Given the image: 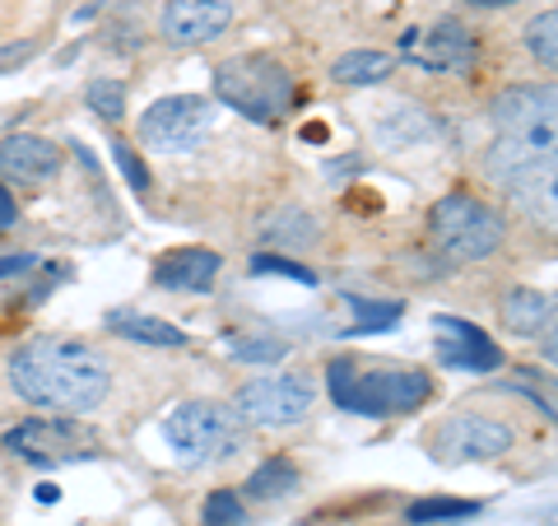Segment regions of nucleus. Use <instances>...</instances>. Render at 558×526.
<instances>
[{"mask_svg": "<svg viewBox=\"0 0 558 526\" xmlns=\"http://www.w3.org/2000/svg\"><path fill=\"white\" fill-rule=\"evenodd\" d=\"M10 387L20 392L28 406L80 415V410H94L108 401L112 368L94 345L65 340V336H43L10 355Z\"/></svg>", "mask_w": 558, "mask_h": 526, "instance_id": "obj_1", "label": "nucleus"}, {"mask_svg": "<svg viewBox=\"0 0 558 526\" xmlns=\"http://www.w3.org/2000/svg\"><path fill=\"white\" fill-rule=\"evenodd\" d=\"M326 373H330L326 378L330 396H336L340 410L373 415V419L418 410L433 396V382L418 368H354V359H330Z\"/></svg>", "mask_w": 558, "mask_h": 526, "instance_id": "obj_2", "label": "nucleus"}, {"mask_svg": "<svg viewBox=\"0 0 558 526\" xmlns=\"http://www.w3.org/2000/svg\"><path fill=\"white\" fill-rule=\"evenodd\" d=\"M215 94L252 121H279L293 108V75L275 57H229L215 70Z\"/></svg>", "mask_w": 558, "mask_h": 526, "instance_id": "obj_3", "label": "nucleus"}, {"mask_svg": "<svg viewBox=\"0 0 558 526\" xmlns=\"http://www.w3.org/2000/svg\"><path fill=\"white\" fill-rule=\"evenodd\" d=\"M428 229H433V242L451 256V261H484L502 248V234L508 224L494 205H484L480 196H465V191H451L433 205L428 215Z\"/></svg>", "mask_w": 558, "mask_h": 526, "instance_id": "obj_4", "label": "nucleus"}, {"mask_svg": "<svg viewBox=\"0 0 558 526\" xmlns=\"http://www.w3.org/2000/svg\"><path fill=\"white\" fill-rule=\"evenodd\" d=\"M163 438L186 462H223L242 447V415L219 401H186L168 415Z\"/></svg>", "mask_w": 558, "mask_h": 526, "instance_id": "obj_5", "label": "nucleus"}, {"mask_svg": "<svg viewBox=\"0 0 558 526\" xmlns=\"http://www.w3.org/2000/svg\"><path fill=\"white\" fill-rule=\"evenodd\" d=\"M494 121L508 140L558 150V84H517L494 98Z\"/></svg>", "mask_w": 558, "mask_h": 526, "instance_id": "obj_6", "label": "nucleus"}, {"mask_svg": "<svg viewBox=\"0 0 558 526\" xmlns=\"http://www.w3.org/2000/svg\"><path fill=\"white\" fill-rule=\"evenodd\" d=\"M5 452L24 462H84L98 452V433L84 429L80 419H65V415H51V419H24L20 429L5 433Z\"/></svg>", "mask_w": 558, "mask_h": 526, "instance_id": "obj_7", "label": "nucleus"}, {"mask_svg": "<svg viewBox=\"0 0 558 526\" xmlns=\"http://www.w3.org/2000/svg\"><path fill=\"white\" fill-rule=\"evenodd\" d=\"M312 382L299 373H279V378H252L247 387L238 392V415L242 425H260V429H289L303 425L312 415Z\"/></svg>", "mask_w": 558, "mask_h": 526, "instance_id": "obj_8", "label": "nucleus"}, {"mask_svg": "<svg viewBox=\"0 0 558 526\" xmlns=\"http://www.w3.org/2000/svg\"><path fill=\"white\" fill-rule=\"evenodd\" d=\"M428 452L447 466H461V462H488V457H502L512 452V429L502 419H488L480 410H457L447 415L438 429L428 438Z\"/></svg>", "mask_w": 558, "mask_h": 526, "instance_id": "obj_9", "label": "nucleus"}, {"mask_svg": "<svg viewBox=\"0 0 558 526\" xmlns=\"http://www.w3.org/2000/svg\"><path fill=\"white\" fill-rule=\"evenodd\" d=\"M209 103L196 94H172L159 98L154 108L140 117V140L159 154H191L209 135Z\"/></svg>", "mask_w": 558, "mask_h": 526, "instance_id": "obj_10", "label": "nucleus"}, {"mask_svg": "<svg viewBox=\"0 0 558 526\" xmlns=\"http://www.w3.org/2000/svg\"><path fill=\"white\" fill-rule=\"evenodd\" d=\"M229 24H233V0H168L159 20L163 38L182 47L215 43Z\"/></svg>", "mask_w": 558, "mask_h": 526, "instance_id": "obj_11", "label": "nucleus"}, {"mask_svg": "<svg viewBox=\"0 0 558 526\" xmlns=\"http://www.w3.org/2000/svg\"><path fill=\"white\" fill-rule=\"evenodd\" d=\"M508 191H512V201L526 210V219L558 234V150L545 154V159H535L531 168H521L508 182Z\"/></svg>", "mask_w": 558, "mask_h": 526, "instance_id": "obj_12", "label": "nucleus"}, {"mask_svg": "<svg viewBox=\"0 0 558 526\" xmlns=\"http://www.w3.org/2000/svg\"><path fill=\"white\" fill-rule=\"evenodd\" d=\"M61 172V150L51 145L43 135H5L0 140V178L20 182V187H33V182H47Z\"/></svg>", "mask_w": 558, "mask_h": 526, "instance_id": "obj_13", "label": "nucleus"}, {"mask_svg": "<svg viewBox=\"0 0 558 526\" xmlns=\"http://www.w3.org/2000/svg\"><path fill=\"white\" fill-rule=\"evenodd\" d=\"M433 326H438V355H442V363L465 368V373H494V368L502 363V349L488 340L480 326H470L461 318H438Z\"/></svg>", "mask_w": 558, "mask_h": 526, "instance_id": "obj_14", "label": "nucleus"}, {"mask_svg": "<svg viewBox=\"0 0 558 526\" xmlns=\"http://www.w3.org/2000/svg\"><path fill=\"white\" fill-rule=\"evenodd\" d=\"M405 47H410V57L424 65V70H451V75H465V70L475 65V38H470V33L457 20L433 24L424 43L410 33Z\"/></svg>", "mask_w": 558, "mask_h": 526, "instance_id": "obj_15", "label": "nucleus"}, {"mask_svg": "<svg viewBox=\"0 0 558 526\" xmlns=\"http://www.w3.org/2000/svg\"><path fill=\"white\" fill-rule=\"evenodd\" d=\"M219 266H223L219 252H209V248H172L159 256V266H154V285L201 294L219 279Z\"/></svg>", "mask_w": 558, "mask_h": 526, "instance_id": "obj_16", "label": "nucleus"}, {"mask_svg": "<svg viewBox=\"0 0 558 526\" xmlns=\"http://www.w3.org/2000/svg\"><path fill=\"white\" fill-rule=\"evenodd\" d=\"M377 140L387 150H410V145H424L433 140V117L414 103H396V108H381L377 112Z\"/></svg>", "mask_w": 558, "mask_h": 526, "instance_id": "obj_17", "label": "nucleus"}, {"mask_svg": "<svg viewBox=\"0 0 558 526\" xmlns=\"http://www.w3.org/2000/svg\"><path fill=\"white\" fill-rule=\"evenodd\" d=\"M498 312H502V326L517 331V336H539V331L554 322L558 303H554L549 294H539V289H512L498 303Z\"/></svg>", "mask_w": 558, "mask_h": 526, "instance_id": "obj_18", "label": "nucleus"}, {"mask_svg": "<svg viewBox=\"0 0 558 526\" xmlns=\"http://www.w3.org/2000/svg\"><path fill=\"white\" fill-rule=\"evenodd\" d=\"M396 70V57L387 51H373V47H359V51H344V57L330 65V80L344 84V89H368V84H381Z\"/></svg>", "mask_w": 558, "mask_h": 526, "instance_id": "obj_19", "label": "nucleus"}, {"mask_svg": "<svg viewBox=\"0 0 558 526\" xmlns=\"http://www.w3.org/2000/svg\"><path fill=\"white\" fill-rule=\"evenodd\" d=\"M108 326L117 331V336L140 340V345H186V331L182 326H172L163 318H149V312L117 308V312H108Z\"/></svg>", "mask_w": 558, "mask_h": 526, "instance_id": "obj_20", "label": "nucleus"}, {"mask_svg": "<svg viewBox=\"0 0 558 526\" xmlns=\"http://www.w3.org/2000/svg\"><path fill=\"white\" fill-rule=\"evenodd\" d=\"M299 489V466H293L289 457H270L260 462L252 476H247V494L252 499H284Z\"/></svg>", "mask_w": 558, "mask_h": 526, "instance_id": "obj_21", "label": "nucleus"}, {"mask_svg": "<svg viewBox=\"0 0 558 526\" xmlns=\"http://www.w3.org/2000/svg\"><path fill=\"white\" fill-rule=\"evenodd\" d=\"M260 234H266V242H279V248H307V242H317V219L307 210H279Z\"/></svg>", "mask_w": 558, "mask_h": 526, "instance_id": "obj_22", "label": "nucleus"}, {"mask_svg": "<svg viewBox=\"0 0 558 526\" xmlns=\"http://www.w3.org/2000/svg\"><path fill=\"white\" fill-rule=\"evenodd\" d=\"M475 513H480V507L465 503V499H424V503H410L405 522L410 526H447V522H465Z\"/></svg>", "mask_w": 558, "mask_h": 526, "instance_id": "obj_23", "label": "nucleus"}, {"mask_svg": "<svg viewBox=\"0 0 558 526\" xmlns=\"http://www.w3.org/2000/svg\"><path fill=\"white\" fill-rule=\"evenodd\" d=\"M526 51H531L539 65L558 70V10L535 14V20L526 24Z\"/></svg>", "mask_w": 558, "mask_h": 526, "instance_id": "obj_24", "label": "nucleus"}, {"mask_svg": "<svg viewBox=\"0 0 558 526\" xmlns=\"http://www.w3.org/2000/svg\"><path fill=\"white\" fill-rule=\"evenodd\" d=\"M242 522H247V513H242V499L233 489H215L201 507V526H242Z\"/></svg>", "mask_w": 558, "mask_h": 526, "instance_id": "obj_25", "label": "nucleus"}, {"mask_svg": "<svg viewBox=\"0 0 558 526\" xmlns=\"http://www.w3.org/2000/svg\"><path fill=\"white\" fill-rule=\"evenodd\" d=\"M84 98H89V108L102 121H121V117H126V89H121V80H94Z\"/></svg>", "mask_w": 558, "mask_h": 526, "instance_id": "obj_26", "label": "nucleus"}, {"mask_svg": "<svg viewBox=\"0 0 558 526\" xmlns=\"http://www.w3.org/2000/svg\"><path fill=\"white\" fill-rule=\"evenodd\" d=\"M354 331H377V326H391L400 318V303H368V298H354Z\"/></svg>", "mask_w": 558, "mask_h": 526, "instance_id": "obj_27", "label": "nucleus"}, {"mask_svg": "<svg viewBox=\"0 0 558 526\" xmlns=\"http://www.w3.org/2000/svg\"><path fill=\"white\" fill-rule=\"evenodd\" d=\"M233 355L247 359V363H275V359L289 355V345H284V340H238Z\"/></svg>", "mask_w": 558, "mask_h": 526, "instance_id": "obj_28", "label": "nucleus"}, {"mask_svg": "<svg viewBox=\"0 0 558 526\" xmlns=\"http://www.w3.org/2000/svg\"><path fill=\"white\" fill-rule=\"evenodd\" d=\"M252 271L256 275H289V279H299V285H317V275L303 271V266H293V261H284V256H256Z\"/></svg>", "mask_w": 558, "mask_h": 526, "instance_id": "obj_29", "label": "nucleus"}, {"mask_svg": "<svg viewBox=\"0 0 558 526\" xmlns=\"http://www.w3.org/2000/svg\"><path fill=\"white\" fill-rule=\"evenodd\" d=\"M112 154H117V164H121V172H126V182H131L135 191H149V172H145V164H140V154H135L131 145H117Z\"/></svg>", "mask_w": 558, "mask_h": 526, "instance_id": "obj_30", "label": "nucleus"}, {"mask_svg": "<svg viewBox=\"0 0 558 526\" xmlns=\"http://www.w3.org/2000/svg\"><path fill=\"white\" fill-rule=\"evenodd\" d=\"M14 215H20V205H14V196H10L5 187H0V234H5L10 224H14Z\"/></svg>", "mask_w": 558, "mask_h": 526, "instance_id": "obj_31", "label": "nucleus"}, {"mask_svg": "<svg viewBox=\"0 0 558 526\" xmlns=\"http://www.w3.org/2000/svg\"><path fill=\"white\" fill-rule=\"evenodd\" d=\"M33 266V256H0V279L5 275H24Z\"/></svg>", "mask_w": 558, "mask_h": 526, "instance_id": "obj_32", "label": "nucleus"}, {"mask_svg": "<svg viewBox=\"0 0 558 526\" xmlns=\"http://www.w3.org/2000/svg\"><path fill=\"white\" fill-rule=\"evenodd\" d=\"M470 10H502V5H517V0H465Z\"/></svg>", "mask_w": 558, "mask_h": 526, "instance_id": "obj_33", "label": "nucleus"}, {"mask_svg": "<svg viewBox=\"0 0 558 526\" xmlns=\"http://www.w3.org/2000/svg\"><path fill=\"white\" fill-rule=\"evenodd\" d=\"M545 359H549V363H558V331H554V336L545 340Z\"/></svg>", "mask_w": 558, "mask_h": 526, "instance_id": "obj_34", "label": "nucleus"}]
</instances>
